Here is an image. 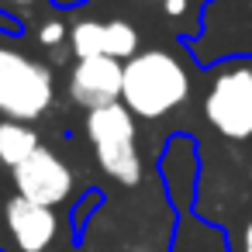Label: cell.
I'll return each mask as SVG.
<instances>
[{
    "label": "cell",
    "mask_w": 252,
    "mask_h": 252,
    "mask_svg": "<svg viewBox=\"0 0 252 252\" xmlns=\"http://www.w3.org/2000/svg\"><path fill=\"white\" fill-rule=\"evenodd\" d=\"M187 97H190V73L173 52L145 49L125 63L121 104L135 118L159 121V118L180 111L187 104Z\"/></svg>",
    "instance_id": "cell-1"
},
{
    "label": "cell",
    "mask_w": 252,
    "mask_h": 252,
    "mask_svg": "<svg viewBox=\"0 0 252 252\" xmlns=\"http://www.w3.org/2000/svg\"><path fill=\"white\" fill-rule=\"evenodd\" d=\"M207 90H204V121L207 128L231 142H252V56H228L207 66Z\"/></svg>",
    "instance_id": "cell-2"
},
{
    "label": "cell",
    "mask_w": 252,
    "mask_h": 252,
    "mask_svg": "<svg viewBox=\"0 0 252 252\" xmlns=\"http://www.w3.org/2000/svg\"><path fill=\"white\" fill-rule=\"evenodd\" d=\"M138 118L118 100L97 111H87V138L100 173L121 187H138L145 180V162L138 149Z\"/></svg>",
    "instance_id": "cell-3"
},
{
    "label": "cell",
    "mask_w": 252,
    "mask_h": 252,
    "mask_svg": "<svg viewBox=\"0 0 252 252\" xmlns=\"http://www.w3.org/2000/svg\"><path fill=\"white\" fill-rule=\"evenodd\" d=\"M56 100V76L45 63L0 38V114L11 121H38Z\"/></svg>",
    "instance_id": "cell-4"
},
{
    "label": "cell",
    "mask_w": 252,
    "mask_h": 252,
    "mask_svg": "<svg viewBox=\"0 0 252 252\" xmlns=\"http://www.w3.org/2000/svg\"><path fill=\"white\" fill-rule=\"evenodd\" d=\"M159 183H162V193L169 200V207L176 214H187V211H197V200H200V145L193 135L187 131H176L166 138L162 152H159Z\"/></svg>",
    "instance_id": "cell-5"
},
{
    "label": "cell",
    "mask_w": 252,
    "mask_h": 252,
    "mask_svg": "<svg viewBox=\"0 0 252 252\" xmlns=\"http://www.w3.org/2000/svg\"><path fill=\"white\" fill-rule=\"evenodd\" d=\"M11 183H14L18 197L35 200L42 207H59L76 190V176H73L69 162L56 149H45V145H38L21 166L11 169Z\"/></svg>",
    "instance_id": "cell-6"
},
{
    "label": "cell",
    "mask_w": 252,
    "mask_h": 252,
    "mask_svg": "<svg viewBox=\"0 0 252 252\" xmlns=\"http://www.w3.org/2000/svg\"><path fill=\"white\" fill-rule=\"evenodd\" d=\"M121 80H125V63L121 59L90 56V59H76V66L69 69L66 90H69L73 104H80L87 111H97V107H107V104L121 100Z\"/></svg>",
    "instance_id": "cell-7"
},
{
    "label": "cell",
    "mask_w": 252,
    "mask_h": 252,
    "mask_svg": "<svg viewBox=\"0 0 252 252\" xmlns=\"http://www.w3.org/2000/svg\"><path fill=\"white\" fill-rule=\"evenodd\" d=\"M4 221H7V235L18 252H49L63 228L56 207H42L18 193L4 204Z\"/></svg>",
    "instance_id": "cell-8"
},
{
    "label": "cell",
    "mask_w": 252,
    "mask_h": 252,
    "mask_svg": "<svg viewBox=\"0 0 252 252\" xmlns=\"http://www.w3.org/2000/svg\"><path fill=\"white\" fill-rule=\"evenodd\" d=\"M166 252H231V235L214 218L200 211H187L176 214Z\"/></svg>",
    "instance_id": "cell-9"
},
{
    "label": "cell",
    "mask_w": 252,
    "mask_h": 252,
    "mask_svg": "<svg viewBox=\"0 0 252 252\" xmlns=\"http://www.w3.org/2000/svg\"><path fill=\"white\" fill-rule=\"evenodd\" d=\"M38 145H42V142H38V131H35L32 125L11 121V118L0 121V162H4L7 169L21 166Z\"/></svg>",
    "instance_id": "cell-10"
},
{
    "label": "cell",
    "mask_w": 252,
    "mask_h": 252,
    "mask_svg": "<svg viewBox=\"0 0 252 252\" xmlns=\"http://www.w3.org/2000/svg\"><path fill=\"white\" fill-rule=\"evenodd\" d=\"M138 52V32L128 21H107L104 25V56L128 63Z\"/></svg>",
    "instance_id": "cell-11"
},
{
    "label": "cell",
    "mask_w": 252,
    "mask_h": 252,
    "mask_svg": "<svg viewBox=\"0 0 252 252\" xmlns=\"http://www.w3.org/2000/svg\"><path fill=\"white\" fill-rule=\"evenodd\" d=\"M69 49H73L76 59L104 56V25L100 21H80L69 32Z\"/></svg>",
    "instance_id": "cell-12"
},
{
    "label": "cell",
    "mask_w": 252,
    "mask_h": 252,
    "mask_svg": "<svg viewBox=\"0 0 252 252\" xmlns=\"http://www.w3.org/2000/svg\"><path fill=\"white\" fill-rule=\"evenodd\" d=\"M100 204H104V193L90 190V193H87V197H83V200H80V204L73 207V231H76V235L83 231V224L90 221V214H94V211H97Z\"/></svg>",
    "instance_id": "cell-13"
},
{
    "label": "cell",
    "mask_w": 252,
    "mask_h": 252,
    "mask_svg": "<svg viewBox=\"0 0 252 252\" xmlns=\"http://www.w3.org/2000/svg\"><path fill=\"white\" fill-rule=\"evenodd\" d=\"M228 235H231V252H252V211H249Z\"/></svg>",
    "instance_id": "cell-14"
},
{
    "label": "cell",
    "mask_w": 252,
    "mask_h": 252,
    "mask_svg": "<svg viewBox=\"0 0 252 252\" xmlns=\"http://www.w3.org/2000/svg\"><path fill=\"white\" fill-rule=\"evenodd\" d=\"M63 38H66L63 21H45V25L38 28V42H42V45H49V49H59V45H63Z\"/></svg>",
    "instance_id": "cell-15"
},
{
    "label": "cell",
    "mask_w": 252,
    "mask_h": 252,
    "mask_svg": "<svg viewBox=\"0 0 252 252\" xmlns=\"http://www.w3.org/2000/svg\"><path fill=\"white\" fill-rule=\"evenodd\" d=\"M187 7H190L187 0H162V11H166L169 18H183V14H187Z\"/></svg>",
    "instance_id": "cell-16"
},
{
    "label": "cell",
    "mask_w": 252,
    "mask_h": 252,
    "mask_svg": "<svg viewBox=\"0 0 252 252\" xmlns=\"http://www.w3.org/2000/svg\"><path fill=\"white\" fill-rule=\"evenodd\" d=\"M18 4H32V0H18Z\"/></svg>",
    "instance_id": "cell-17"
},
{
    "label": "cell",
    "mask_w": 252,
    "mask_h": 252,
    "mask_svg": "<svg viewBox=\"0 0 252 252\" xmlns=\"http://www.w3.org/2000/svg\"><path fill=\"white\" fill-rule=\"evenodd\" d=\"M49 252H56V249H49Z\"/></svg>",
    "instance_id": "cell-18"
},
{
    "label": "cell",
    "mask_w": 252,
    "mask_h": 252,
    "mask_svg": "<svg viewBox=\"0 0 252 252\" xmlns=\"http://www.w3.org/2000/svg\"><path fill=\"white\" fill-rule=\"evenodd\" d=\"M0 252H4V249H0Z\"/></svg>",
    "instance_id": "cell-19"
}]
</instances>
